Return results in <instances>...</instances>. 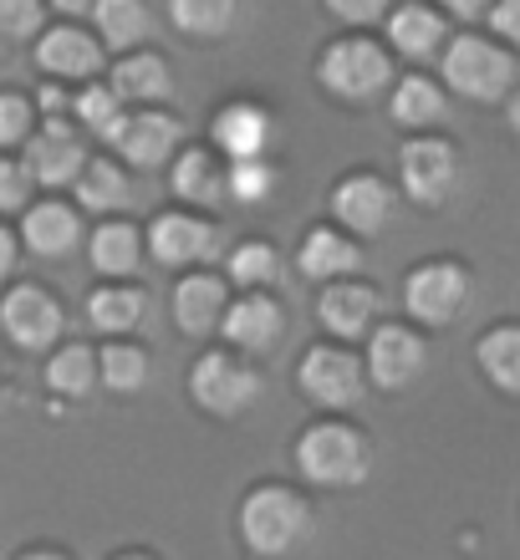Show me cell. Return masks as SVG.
<instances>
[{
	"label": "cell",
	"mask_w": 520,
	"mask_h": 560,
	"mask_svg": "<svg viewBox=\"0 0 520 560\" xmlns=\"http://www.w3.org/2000/svg\"><path fill=\"white\" fill-rule=\"evenodd\" d=\"M439 77L444 88L464 103H506L510 92L520 88L516 77V51L500 36H479V31H460L449 36L444 57H439Z\"/></svg>",
	"instance_id": "obj_1"
},
{
	"label": "cell",
	"mask_w": 520,
	"mask_h": 560,
	"mask_svg": "<svg viewBox=\"0 0 520 560\" xmlns=\"http://www.w3.org/2000/svg\"><path fill=\"white\" fill-rule=\"evenodd\" d=\"M297 469L307 485L322 489H353L372 469V443L343 418H322V423L301 428L297 439Z\"/></svg>",
	"instance_id": "obj_2"
},
{
	"label": "cell",
	"mask_w": 520,
	"mask_h": 560,
	"mask_svg": "<svg viewBox=\"0 0 520 560\" xmlns=\"http://www.w3.org/2000/svg\"><path fill=\"white\" fill-rule=\"evenodd\" d=\"M312 535V504L286 485H261L240 500V540L261 560H281Z\"/></svg>",
	"instance_id": "obj_3"
},
{
	"label": "cell",
	"mask_w": 520,
	"mask_h": 560,
	"mask_svg": "<svg viewBox=\"0 0 520 560\" xmlns=\"http://www.w3.org/2000/svg\"><path fill=\"white\" fill-rule=\"evenodd\" d=\"M316 82H322V92L343 97V103H372V97L398 88L393 46L372 42V36H337L316 57Z\"/></svg>",
	"instance_id": "obj_4"
},
{
	"label": "cell",
	"mask_w": 520,
	"mask_h": 560,
	"mask_svg": "<svg viewBox=\"0 0 520 560\" xmlns=\"http://www.w3.org/2000/svg\"><path fill=\"white\" fill-rule=\"evenodd\" d=\"M266 393V377L245 362V352H205L189 368V398L209 418H245Z\"/></svg>",
	"instance_id": "obj_5"
},
{
	"label": "cell",
	"mask_w": 520,
	"mask_h": 560,
	"mask_svg": "<svg viewBox=\"0 0 520 560\" xmlns=\"http://www.w3.org/2000/svg\"><path fill=\"white\" fill-rule=\"evenodd\" d=\"M464 178L460 148L439 133H414L398 148V189L418 209H444Z\"/></svg>",
	"instance_id": "obj_6"
},
{
	"label": "cell",
	"mask_w": 520,
	"mask_h": 560,
	"mask_svg": "<svg viewBox=\"0 0 520 560\" xmlns=\"http://www.w3.org/2000/svg\"><path fill=\"white\" fill-rule=\"evenodd\" d=\"M368 357L347 352L343 341H316L307 347L297 362V387L316 408H327V413H347L357 398H362V387H368Z\"/></svg>",
	"instance_id": "obj_7"
},
{
	"label": "cell",
	"mask_w": 520,
	"mask_h": 560,
	"mask_svg": "<svg viewBox=\"0 0 520 560\" xmlns=\"http://www.w3.org/2000/svg\"><path fill=\"white\" fill-rule=\"evenodd\" d=\"M470 295H475V276L460 260H424L403 276V311L424 326L460 322Z\"/></svg>",
	"instance_id": "obj_8"
},
{
	"label": "cell",
	"mask_w": 520,
	"mask_h": 560,
	"mask_svg": "<svg viewBox=\"0 0 520 560\" xmlns=\"http://www.w3.org/2000/svg\"><path fill=\"white\" fill-rule=\"evenodd\" d=\"M220 224L189 209H164L149 220V255L153 266L184 270V266H209L220 255Z\"/></svg>",
	"instance_id": "obj_9"
},
{
	"label": "cell",
	"mask_w": 520,
	"mask_h": 560,
	"mask_svg": "<svg viewBox=\"0 0 520 560\" xmlns=\"http://www.w3.org/2000/svg\"><path fill=\"white\" fill-rule=\"evenodd\" d=\"M0 326L5 337L21 347V352H51L61 341V326H67V311L46 285H31V280H15L5 301H0Z\"/></svg>",
	"instance_id": "obj_10"
},
{
	"label": "cell",
	"mask_w": 520,
	"mask_h": 560,
	"mask_svg": "<svg viewBox=\"0 0 520 560\" xmlns=\"http://www.w3.org/2000/svg\"><path fill=\"white\" fill-rule=\"evenodd\" d=\"M327 205H332V220L343 224V230H353L357 240H372V235H383L388 224H393L398 194H393V184H388L383 174L357 168V174H343L337 184H332Z\"/></svg>",
	"instance_id": "obj_11"
},
{
	"label": "cell",
	"mask_w": 520,
	"mask_h": 560,
	"mask_svg": "<svg viewBox=\"0 0 520 560\" xmlns=\"http://www.w3.org/2000/svg\"><path fill=\"white\" fill-rule=\"evenodd\" d=\"M113 153H118L128 168H143V174H159V168H174V159L184 153V122L164 107H143V113H128L113 138Z\"/></svg>",
	"instance_id": "obj_12"
},
{
	"label": "cell",
	"mask_w": 520,
	"mask_h": 560,
	"mask_svg": "<svg viewBox=\"0 0 520 560\" xmlns=\"http://www.w3.org/2000/svg\"><path fill=\"white\" fill-rule=\"evenodd\" d=\"M21 163L31 168V178H36L42 189H67V184L82 178L92 153H88V143H82L72 118H42V128L31 133L26 148H21Z\"/></svg>",
	"instance_id": "obj_13"
},
{
	"label": "cell",
	"mask_w": 520,
	"mask_h": 560,
	"mask_svg": "<svg viewBox=\"0 0 520 560\" xmlns=\"http://www.w3.org/2000/svg\"><path fill=\"white\" fill-rule=\"evenodd\" d=\"M36 72H46L51 82H97L107 67V46L97 31H82L77 21H61V26H46L42 42H36Z\"/></svg>",
	"instance_id": "obj_14"
},
{
	"label": "cell",
	"mask_w": 520,
	"mask_h": 560,
	"mask_svg": "<svg viewBox=\"0 0 520 560\" xmlns=\"http://www.w3.org/2000/svg\"><path fill=\"white\" fill-rule=\"evenodd\" d=\"M429 368V341L424 331L403 322H383L378 331L368 337V377L372 387H383V393H403V387H414Z\"/></svg>",
	"instance_id": "obj_15"
},
{
	"label": "cell",
	"mask_w": 520,
	"mask_h": 560,
	"mask_svg": "<svg viewBox=\"0 0 520 560\" xmlns=\"http://www.w3.org/2000/svg\"><path fill=\"white\" fill-rule=\"evenodd\" d=\"M378 316H383V295H378V285H368V280H353V276L332 280V285H322V295H316V322L337 341L372 337V331L383 326Z\"/></svg>",
	"instance_id": "obj_16"
},
{
	"label": "cell",
	"mask_w": 520,
	"mask_h": 560,
	"mask_svg": "<svg viewBox=\"0 0 520 560\" xmlns=\"http://www.w3.org/2000/svg\"><path fill=\"white\" fill-rule=\"evenodd\" d=\"M209 148H220L224 159H270V148H276V113L251 97H235V103H224L209 122Z\"/></svg>",
	"instance_id": "obj_17"
},
{
	"label": "cell",
	"mask_w": 520,
	"mask_h": 560,
	"mask_svg": "<svg viewBox=\"0 0 520 560\" xmlns=\"http://www.w3.org/2000/svg\"><path fill=\"white\" fill-rule=\"evenodd\" d=\"M169 189H174V199H184L194 209L230 205V159L220 148H205V143L184 148L174 159V168H169Z\"/></svg>",
	"instance_id": "obj_18"
},
{
	"label": "cell",
	"mask_w": 520,
	"mask_h": 560,
	"mask_svg": "<svg viewBox=\"0 0 520 560\" xmlns=\"http://www.w3.org/2000/svg\"><path fill=\"white\" fill-rule=\"evenodd\" d=\"M281 331H286V311L270 291H240L235 301H230L224 326H220V337L245 357L270 352V347L281 341Z\"/></svg>",
	"instance_id": "obj_19"
},
{
	"label": "cell",
	"mask_w": 520,
	"mask_h": 560,
	"mask_svg": "<svg viewBox=\"0 0 520 560\" xmlns=\"http://www.w3.org/2000/svg\"><path fill=\"white\" fill-rule=\"evenodd\" d=\"M230 316V276L189 270L174 285V326L184 337H215Z\"/></svg>",
	"instance_id": "obj_20"
},
{
	"label": "cell",
	"mask_w": 520,
	"mask_h": 560,
	"mask_svg": "<svg viewBox=\"0 0 520 560\" xmlns=\"http://www.w3.org/2000/svg\"><path fill=\"white\" fill-rule=\"evenodd\" d=\"M21 240L36 260H67V255L82 245V209L67 205V199H42L21 214Z\"/></svg>",
	"instance_id": "obj_21"
},
{
	"label": "cell",
	"mask_w": 520,
	"mask_h": 560,
	"mask_svg": "<svg viewBox=\"0 0 520 560\" xmlns=\"http://www.w3.org/2000/svg\"><path fill=\"white\" fill-rule=\"evenodd\" d=\"M297 270L307 280H322V285L347 280V276L362 270V245H357V235L343 230V224H312V230L301 235Z\"/></svg>",
	"instance_id": "obj_22"
},
{
	"label": "cell",
	"mask_w": 520,
	"mask_h": 560,
	"mask_svg": "<svg viewBox=\"0 0 520 560\" xmlns=\"http://www.w3.org/2000/svg\"><path fill=\"white\" fill-rule=\"evenodd\" d=\"M388 26V46L408 61H429L444 57L449 46V21L444 5H424V0H408V5H393V15L383 21Z\"/></svg>",
	"instance_id": "obj_23"
},
{
	"label": "cell",
	"mask_w": 520,
	"mask_h": 560,
	"mask_svg": "<svg viewBox=\"0 0 520 560\" xmlns=\"http://www.w3.org/2000/svg\"><path fill=\"white\" fill-rule=\"evenodd\" d=\"M143 255H149V230L128 224L123 214H118V220H103L88 235V260H92V270H97V276H107V280L138 276Z\"/></svg>",
	"instance_id": "obj_24"
},
{
	"label": "cell",
	"mask_w": 520,
	"mask_h": 560,
	"mask_svg": "<svg viewBox=\"0 0 520 560\" xmlns=\"http://www.w3.org/2000/svg\"><path fill=\"white\" fill-rule=\"evenodd\" d=\"M449 113V88L444 82H434V77H398V88L388 92V118L398 122L403 133H429L439 128Z\"/></svg>",
	"instance_id": "obj_25"
},
{
	"label": "cell",
	"mask_w": 520,
	"mask_h": 560,
	"mask_svg": "<svg viewBox=\"0 0 520 560\" xmlns=\"http://www.w3.org/2000/svg\"><path fill=\"white\" fill-rule=\"evenodd\" d=\"M113 88H118L123 103H143V107H159L174 97V67H169L159 51H128V57L113 61V77H107Z\"/></svg>",
	"instance_id": "obj_26"
},
{
	"label": "cell",
	"mask_w": 520,
	"mask_h": 560,
	"mask_svg": "<svg viewBox=\"0 0 520 560\" xmlns=\"http://www.w3.org/2000/svg\"><path fill=\"white\" fill-rule=\"evenodd\" d=\"M72 199L77 209L88 214H103V220H118L123 209H134V178L123 168L118 159H92L82 168V178L72 184Z\"/></svg>",
	"instance_id": "obj_27"
},
{
	"label": "cell",
	"mask_w": 520,
	"mask_h": 560,
	"mask_svg": "<svg viewBox=\"0 0 520 560\" xmlns=\"http://www.w3.org/2000/svg\"><path fill=\"white\" fill-rule=\"evenodd\" d=\"M92 31L103 36L107 51H143V42L153 36V11L149 0H97L92 5Z\"/></svg>",
	"instance_id": "obj_28"
},
{
	"label": "cell",
	"mask_w": 520,
	"mask_h": 560,
	"mask_svg": "<svg viewBox=\"0 0 520 560\" xmlns=\"http://www.w3.org/2000/svg\"><path fill=\"white\" fill-rule=\"evenodd\" d=\"M88 322L103 331V337H134L138 326L149 322V291H138L128 280H113V285H97L88 295Z\"/></svg>",
	"instance_id": "obj_29"
},
{
	"label": "cell",
	"mask_w": 520,
	"mask_h": 560,
	"mask_svg": "<svg viewBox=\"0 0 520 560\" xmlns=\"http://www.w3.org/2000/svg\"><path fill=\"white\" fill-rule=\"evenodd\" d=\"M46 387L57 398L88 402L103 387V357L92 352L88 341H67V347H57V352L46 357Z\"/></svg>",
	"instance_id": "obj_30"
},
{
	"label": "cell",
	"mask_w": 520,
	"mask_h": 560,
	"mask_svg": "<svg viewBox=\"0 0 520 560\" xmlns=\"http://www.w3.org/2000/svg\"><path fill=\"white\" fill-rule=\"evenodd\" d=\"M169 21L189 42H224L240 21V0H169Z\"/></svg>",
	"instance_id": "obj_31"
},
{
	"label": "cell",
	"mask_w": 520,
	"mask_h": 560,
	"mask_svg": "<svg viewBox=\"0 0 520 560\" xmlns=\"http://www.w3.org/2000/svg\"><path fill=\"white\" fill-rule=\"evenodd\" d=\"M475 362L485 372V383L500 387V393H520V326H490L485 337L475 341Z\"/></svg>",
	"instance_id": "obj_32"
},
{
	"label": "cell",
	"mask_w": 520,
	"mask_h": 560,
	"mask_svg": "<svg viewBox=\"0 0 520 560\" xmlns=\"http://www.w3.org/2000/svg\"><path fill=\"white\" fill-rule=\"evenodd\" d=\"M97 357H103V387H107V393L134 398V393H143V387H149L153 362H149V352H143L138 341L107 337V347H97Z\"/></svg>",
	"instance_id": "obj_33"
},
{
	"label": "cell",
	"mask_w": 520,
	"mask_h": 560,
	"mask_svg": "<svg viewBox=\"0 0 520 560\" xmlns=\"http://www.w3.org/2000/svg\"><path fill=\"white\" fill-rule=\"evenodd\" d=\"M72 118L82 122L92 138L113 143L128 113H123V97H118V88H113V82H82V88L72 92Z\"/></svg>",
	"instance_id": "obj_34"
},
{
	"label": "cell",
	"mask_w": 520,
	"mask_h": 560,
	"mask_svg": "<svg viewBox=\"0 0 520 560\" xmlns=\"http://www.w3.org/2000/svg\"><path fill=\"white\" fill-rule=\"evenodd\" d=\"M224 276L240 291H270L281 276V250L270 240H240L235 250L224 255Z\"/></svg>",
	"instance_id": "obj_35"
},
{
	"label": "cell",
	"mask_w": 520,
	"mask_h": 560,
	"mask_svg": "<svg viewBox=\"0 0 520 560\" xmlns=\"http://www.w3.org/2000/svg\"><path fill=\"white\" fill-rule=\"evenodd\" d=\"M281 184L276 159H235L230 163V205H266Z\"/></svg>",
	"instance_id": "obj_36"
},
{
	"label": "cell",
	"mask_w": 520,
	"mask_h": 560,
	"mask_svg": "<svg viewBox=\"0 0 520 560\" xmlns=\"http://www.w3.org/2000/svg\"><path fill=\"white\" fill-rule=\"evenodd\" d=\"M36 113H42V107L31 103L26 92H15V88L0 92V143H5V148H26L31 133L42 128V118H36Z\"/></svg>",
	"instance_id": "obj_37"
},
{
	"label": "cell",
	"mask_w": 520,
	"mask_h": 560,
	"mask_svg": "<svg viewBox=\"0 0 520 560\" xmlns=\"http://www.w3.org/2000/svg\"><path fill=\"white\" fill-rule=\"evenodd\" d=\"M46 31V0H0V36L11 46L42 42Z\"/></svg>",
	"instance_id": "obj_38"
},
{
	"label": "cell",
	"mask_w": 520,
	"mask_h": 560,
	"mask_svg": "<svg viewBox=\"0 0 520 560\" xmlns=\"http://www.w3.org/2000/svg\"><path fill=\"white\" fill-rule=\"evenodd\" d=\"M31 189H36V178H31L26 163H21V159L0 163V209H5V214H15V220H21V214L31 209Z\"/></svg>",
	"instance_id": "obj_39"
},
{
	"label": "cell",
	"mask_w": 520,
	"mask_h": 560,
	"mask_svg": "<svg viewBox=\"0 0 520 560\" xmlns=\"http://www.w3.org/2000/svg\"><path fill=\"white\" fill-rule=\"evenodd\" d=\"M322 11L343 26H378L393 15V0H322Z\"/></svg>",
	"instance_id": "obj_40"
},
{
	"label": "cell",
	"mask_w": 520,
	"mask_h": 560,
	"mask_svg": "<svg viewBox=\"0 0 520 560\" xmlns=\"http://www.w3.org/2000/svg\"><path fill=\"white\" fill-rule=\"evenodd\" d=\"M490 31L506 46H520V0H495L490 11Z\"/></svg>",
	"instance_id": "obj_41"
},
{
	"label": "cell",
	"mask_w": 520,
	"mask_h": 560,
	"mask_svg": "<svg viewBox=\"0 0 520 560\" xmlns=\"http://www.w3.org/2000/svg\"><path fill=\"white\" fill-rule=\"evenodd\" d=\"M439 5H444V15L464 21V26H475V21H485L495 11V0H439Z\"/></svg>",
	"instance_id": "obj_42"
},
{
	"label": "cell",
	"mask_w": 520,
	"mask_h": 560,
	"mask_svg": "<svg viewBox=\"0 0 520 560\" xmlns=\"http://www.w3.org/2000/svg\"><path fill=\"white\" fill-rule=\"evenodd\" d=\"M36 107H42V118H61V113H72V97L61 92V82H46L36 92Z\"/></svg>",
	"instance_id": "obj_43"
},
{
	"label": "cell",
	"mask_w": 520,
	"mask_h": 560,
	"mask_svg": "<svg viewBox=\"0 0 520 560\" xmlns=\"http://www.w3.org/2000/svg\"><path fill=\"white\" fill-rule=\"evenodd\" d=\"M21 245H26V240H21V230H0V276H5V280L15 276V260H21Z\"/></svg>",
	"instance_id": "obj_44"
},
{
	"label": "cell",
	"mask_w": 520,
	"mask_h": 560,
	"mask_svg": "<svg viewBox=\"0 0 520 560\" xmlns=\"http://www.w3.org/2000/svg\"><path fill=\"white\" fill-rule=\"evenodd\" d=\"M46 5H51L57 15H67V21H77V15H92L97 0H46Z\"/></svg>",
	"instance_id": "obj_45"
},
{
	"label": "cell",
	"mask_w": 520,
	"mask_h": 560,
	"mask_svg": "<svg viewBox=\"0 0 520 560\" xmlns=\"http://www.w3.org/2000/svg\"><path fill=\"white\" fill-rule=\"evenodd\" d=\"M506 118H510V133H520V88L506 97Z\"/></svg>",
	"instance_id": "obj_46"
},
{
	"label": "cell",
	"mask_w": 520,
	"mask_h": 560,
	"mask_svg": "<svg viewBox=\"0 0 520 560\" xmlns=\"http://www.w3.org/2000/svg\"><path fill=\"white\" fill-rule=\"evenodd\" d=\"M21 560H67V556H61V550H26Z\"/></svg>",
	"instance_id": "obj_47"
},
{
	"label": "cell",
	"mask_w": 520,
	"mask_h": 560,
	"mask_svg": "<svg viewBox=\"0 0 520 560\" xmlns=\"http://www.w3.org/2000/svg\"><path fill=\"white\" fill-rule=\"evenodd\" d=\"M113 560H159V556H149V550H123V556H113Z\"/></svg>",
	"instance_id": "obj_48"
}]
</instances>
